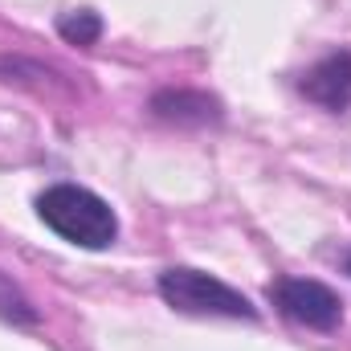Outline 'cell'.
I'll return each instance as SVG.
<instances>
[{
	"instance_id": "cell-5",
	"label": "cell",
	"mask_w": 351,
	"mask_h": 351,
	"mask_svg": "<svg viewBox=\"0 0 351 351\" xmlns=\"http://www.w3.org/2000/svg\"><path fill=\"white\" fill-rule=\"evenodd\" d=\"M152 114L160 123H172V127H217V123H225L221 98H213L204 90H184V86L156 90L152 94Z\"/></svg>"
},
{
	"instance_id": "cell-3",
	"label": "cell",
	"mask_w": 351,
	"mask_h": 351,
	"mask_svg": "<svg viewBox=\"0 0 351 351\" xmlns=\"http://www.w3.org/2000/svg\"><path fill=\"white\" fill-rule=\"evenodd\" d=\"M269 302L278 306L282 319H290L306 331L327 335L343 323V298L319 278H278L269 286Z\"/></svg>"
},
{
	"instance_id": "cell-2",
	"label": "cell",
	"mask_w": 351,
	"mask_h": 351,
	"mask_svg": "<svg viewBox=\"0 0 351 351\" xmlns=\"http://www.w3.org/2000/svg\"><path fill=\"white\" fill-rule=\"evenodd\" d=\"M156 290L180 315H196V319H245V323L258 319V306L237 286H229L217 274L196 269V265H168L156 278Z\"/></svg>"
},
{
	"instance_id": "cell-4",
	"label": "cell",
	"mask_w": 351,
	"mask_h": 351,
	"mask_svg": "<svg viewBox=\"0 0 351 351\" xmlns=\"http://www.w3.org/2000/svg\"><path fill=\"white\" fill-rule=\"evenodd\" d=\"M302 98H311L315 106L343 114L351 106V49H335L327 58H319L302 78H298Z\"/></svg>"
},
{
	"instance_id": "cell-7",
	"label": "cell",
	"mask_w": 351,
	"mask_h": 351,
	"mask_svg": "<svg viewBox=\"0 0 351 351\" xmlns=\"http://www.w3.org/2000/svg\"><path fill=\"white\" fill-rule=\"evenodd\" d=\"M0 319L12 323V327H33L37 323V306L25 298V290L0 269Z\"/></svg>"
},
{
	"instance_id": "cell-1",
	"label": "cell",
	"mask_w": 351,
	"mask_h": 351,
	"mask_svg": "<svg viewBox=\"0 0 351 351\" xmlns=\"http://www.w3.org/2000/svg\"><path fill=\"white\" fill-rule=\"evenodd\" d=\"M33 208L45 229H53L62 241H70L78 250H110L119 241L114 208L82 184H70V180L49 184L45 192H37Z\"/></svg>"
},
{
	"instance_id": "cell-8",
	"label": "cell",
	"mask_w": 351,
	"mask_h": 351,
	"mask_svg": "<svg viewBox=\"0 0 351 351\" xmlns=\"http://www.w3.org/2000/svg\"><path fill=\"white\" fill-rule=\"evenodd\" d=\"M348 274H351V258H348Z\"/></svg>"
},
{
	"instance_id": "cell-6",
	"label": "cell",
	"mask_w": 351,
	"mask_h": 351,
	"mask_svg": "<svg viewBox=\"0 0 351 351\" xmlns=\"http://www.w3.org/2000/svg\"><path fill=\"white\" fill-rule=\"evenodd\" d=\"M58 37L66 45H82L86 49V45H94L102 37V16L94 8H70V12L58 16Z\"/></svg>"
}]
</instances>
